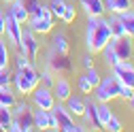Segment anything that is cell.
Returning a JSON list of instances; mask_svg holds the SVG:
<instances>
[{
	"mask_svg": "<svg viewBox=\"0 0 134 132\" xmlns=\"http://www.w3.org/2000/svg\"><path fill=\"white\" fill-rule=\"evenodd\" d=\"M9 15H13L21 26H26L28 17H30V11L26 9V4L21 2V0H13V2H9Z\"/></svg>",
	"mask_w": 134,
	"mask_h": 132,
	"instance_id": "cell-17",
	"label": "cell"
},
{
	"mask_svg": "<svg viewBox=\"0 0 134 132\" xmlns=\"http://www.w3.org/2000/svg\"><path fill=\"white\" fill-rule=\"evenodd\" d=\"M60 19H62L64 24H72V21L77 19V9H75V4H68V2H66L64 11H62V15H60Z\"/></svg>",
	"mask_w": 134,
	"mask_h": 132,
	"instance_id": "cell-26",
	"label": "cell"
},
{
	"mask_svg": "<svg viewBox=\"0 0 134 132\" xmlns=\"http://www.w3.org/2000/svg\"><path fill=\"white\" fill-rule=\"evenodd\" d=\"M4 21H7V13L0 9V36H4Z\"/></svg>",
	"mask_w": 134,
	"mask_h": 132,
	"instance_id": "cell-39",
	"label": "cell"
},
{
	"mask_svg": "<svg viewBox=\"0 0 134 132\" xmlns=\"http://www.w3.org/2000/svg\"><path fill=\"white\" fill-rule=\"evenodd\" d=\"M38 83L41 79H38V70L34 68V64H28L24 68H15L13 79H11V85L17 96H30V92Z\"/></svg>",
	"mask_w": 134,
	"mask_h": 132,
	"instance_id": "cell-2",
	"label": "cell"
},
{
	"mask_svg": "<svg viewBox=\"0 0 134 132\" xmlns=\"http://www.w3.org/2000/svg\"><path fill=\"white\" fill-rule=\"evenodd\" d=\"M38 49H41V43H38V38H36L34 32H32L30 28L21 30V45L17 47V51L26 53V58H28L32 64H34L36 58H38Z\"/></svg>",
	"mask_w": 134,
	"mask_h": 132,
	"instance_id": "cell-7",
	"label": "cell"
},
{
	"mask_svg": "<svg viewBox=\"0 0 134 132\" xmlns=\"http://www.w3.org/2000/svg\"><path fill=\"white\" fill-rule=\"evenodd\" d=\"M111 41V30H109V19L104 17H100L96 26H87L85 28V47H87V51L90 53H100L102 51V47Z\"/></svg>",
	"mask_w": 134,
	"mask_h": 132,
	"instance_id": "cell-1",
	"label": "cell"
},
{
	"mask_svg": "<svg viewBox=\"0 0 134 132\" xmlns=\"http://www.w3.org/2000/svg\"><path fill=\"white\" fill-rule=\"evenodd\" d=\"M53 24H55V17H53V13L49 11L47 4H38L34 11L30 13V17H28V28L34 32V34H49V32L53 30Z\"/></svg>",
	"mask_w": 134,
	"mask_h": 132,
	"instance_id": "cell-3",
	"label": "cell"
},
{
	"mask_svg": "<svg viewBox=\"0 0 134 132\" xmlns=\"http://www.w3.org/2000/svg\"><path fill=\"white\" fill-rule=\"evenodd\" d=\"M47 68L53 70V73H70L72 70V62L68 58V53H55L51 51L49 53V60H47Z\"/></svg>",
	"mask_w": 134,
	"mask_h": 132,
	"instance_id": "cell-11",
	"label": "cell"
},
{
	"mask_svg": "<svg viewBox=\"0 0 134 132\" xmlns=\"http://www.w3.org/2000/svg\"><path fill=\"white\" fill-rule=\"evenodd\" d=\"M128 104H130V109L134 111V96H132V98H130V100H128Z\"/></svg>",
	"mask_w": 134,
	"mask_h": 132,
	"instance_id": "cell-40",
	"label": "cell"
},
{
	"mask_svg": "<svg viewBox=\"0 0 134 132\" xmlns=\"http://www.w3.org/2000/svg\"><path fill=\"white\" fill-rule=\"evenodd\" d=\"M85 79L92 83V87L98 85V81H100V73H98L96 66H90V68H85Z\"/></svg>",
	"mask_w": 134,
	"mask_h": 132,
	"instance_id": "cell-31",
	"label": "cell"
},
{
	"mask_svg": "<svg viewBox=\"0 0 134 132\" xmlns=\"http://www.w3.org/2000/svg\"><path fill=\"white\" fill-rule=\"evenodd\" d=\"M21 30H24V26L13 17V15H9L7 13V21H4V36H7V43L11 45V47H15L17 49L19 45H21Z\"/></svg>",
	"mask_w": 134,
	"mask_h": 132,
	"instance_id": "cell-10",
	"label": "cell"
},
{
	"mask_svg": "<svg viewBox=\"0 0 134 132\" xmlns=\"http://www.w3.org/2000/svg\"><path fill=\"white\" fill-rule=\"evenodd\" d=\"M92 92H94V100L96 102H111V100H115V98L119 96V81H117L113 77V73H111L107 77H100L98 85Z\"/></svg>",
	"mask_w": 134,
	"mask_h": 132,
	"instance_id": "cell-4",
	"label": "cell"
},
{
	"mask_svg": "<svg viewBox=\"0 0 134 132\" xmlns=\"http://www.w3.org/2000/svg\"><path fill=\"white\" fill-rule=\"evenodd\" d=\"M64 107L68 109V113L72 115V117H81V115H83V109H85V98L79 96V94H70V96L64 100Z\"/></svg>",
	"mask_w": 134,
	"mask_h": 132,
	"instance_id": "cell-16",
	"label": "cell"
},
{
	"mask_svg": "<svg viewBox=\"0 0 134 132\" xmlns=\"http://www.w3.org/2000/svg\"><path fill=\"white\" fill-rule=\"evenodd\" d=\"M132 96H134V87L121 85V83H119V96H117V98H121V100H130Z\"/></svg>",
	"mask_w": 134,
	"mask_h": 132,
	"instance_id": "cell-35",
	"label": "cell"
},
{
	"mask_svg": "<svg viewBox=\"0 0 134 132\" xmlns=\"http://www.w3.org/2000/svg\"><path fill=\"white\" fill-rule=\"evenodd\" d=\"M51 92H53V96H55V100H58V102H64L66 98L72 94L70 81H68V79H64V77L55 79V81H53V85H51Z\"/></svg>",
	"mask_w": 134,
	"mask_h": 132,
	"instance_id": "cell-14",
	"label": "cell"
},
{
	"mask_svg": "<svg viewBox=\"0 0 134 132\" xmlns=\"http://www.w3.org/2000/svg\"><path fill=\"white\" fill-rule=\"evenodd\" d=\"M47 7H49V11L53 13V17L60 19V15H62V11H64V7H66V0H49Z\"/></svg>",
	"mask_w": 134,
	"mask_h": 132,
	"instance_id": "cell-29",
	"label": "cell"
},
{
	"mask_svg": "<svg viewBox=\"0 0 134 132\" xmlns=\"http://www.w3.org/2000/svg\"><path fill=\"white\" fill-rule=\"evenodd\" d=\"M11 62V53H9V45L0 38V68H7Z\"/></svg>",
	"mask_w": 134,
	"mask_h": 132,
	"instance_id": "cell-28",
	"label": "cell"
},
{
	"mask_svg": "<svg viewBox=\"0 0 134 132\" xmlns=\"http://www.w3.org/2000/svg\"><path fill=\"white\" fill-rule=\"evenodd\" d=\"M104 9L109 13H124L128 9H134L132 0H104Z\"/></svg>",
	"mask_w": 134,
	"mask_h": 132,
	"instance_id": "cell-21",
	"label": "cell"
},
{
	"mask_svg": "<svg viewBox=\"0 0 134 132\" xmlns=\"http://www.w3.org/2000/svg\"><path fill=\"white\" fill-rule=\"evenodd\" d=\"M111 41H113L117 58H119V60H132V56H134V38L132 36L124 34L119 38H111Z\"/></svg>",
	"mask_w": 134,
	"mask_h": 132,
	"instance_id": "cell-12",
	"label": "cell"
},
{
	"mask_svg": "<svg viewBox=\"0 0 134 132\" xmlns=\"http://www.w3.org/2000/svg\"><path fill=\"white\" fill-rule=\"evenodd\" d=\"M100 53H102L104 64L109 66V68H111V66H115L117 62H119V58H117V53H115V47H113V41H109V43L102 47V51H100Z\"/></svg>",
	"mask_w": 134,
	"mask_h": 132,
	"instance_id": "cell-24",
	"label": "cell"
},
{
	"mask_svg": "<svg viewBox=\"0 0 134 132\" xmlns=\"http://www.w3.org/2000/svg\"><path fill=\"white\" fill-rule=\"evenodd\" d=\"M17 102V94L11 85H0V107H9L13 109V104Z\"/></svg>",
	"mask_w": 134,
	"mask_h": 132,
	"instance_id": "cell-19",
	"label": "cell"
},
{
	"mask_svg": "<svg viewBox=\"0 0 134 132\" xmlns=\"http://www.w3.org/2000/svg\"><path fill=\"white\" fill-rule=\"evenodd\" d=\"M51 115L58 122V130H62V132H75V117L68 113V109L64 107V102L55 100V104L51 109Z\"/></svg>",
	"mask_w": 134,
	"mask_h": 132,
	"instance_id": "cell-9",
	"label": "cell"
},
{
	"mask_svg": "<svg viewBox=\"0 0 134 132\" xmlns=\"http://www.w3.org/2000/svg\"><path fill=\"white\" fill-rule=\"evenodd\" d=\"M111 115H113V111H111L109 102H98V119H100V124H102V128L111 119Z\"/></svg>",
	"mask_w": 134,
	"mask_h": 132,
	"instance_id": "cell-25",
	"label": "cell"
},
{
	"mask_svg": "<svg viewBox=\"0 0 134 132\" xmlns=\"http://www.w3.org/2000/svg\"><path fill=\"white\" fill-rule=\"evenodd\" d=\"M32 124H34V130H49L51 128V111L32 107Z\"/></svg>",
	"mask_w": 134,
	"mask_h": 132,
	"instance_id": "cell-15",
	"label": "cell"
},
{
	"mask_svg": "<svg viewBox=\"0 0 134 132\" xmlns=\"http://www.w3.org/2000/svg\"><path fill=\"white\" fill-rule=\"evenodd\" d=\"M11 122H13V109L0 107V130H7Z\"/></svg>",
	"mask_w": 134,
	"mask_h": 132,
	"instance_id": "cell-27",
	"label": "cell"
},
{
	"mask_svg": "<svg viewBox=\"0 0 134 132\" xmlns=\"http://www.w3.org/2000/svg\"><path fill=\"white\" fill-rule=\"evenodd\" d=\"M132 4H134V0H132Z\"/></svg>",
	"mask_w": 134,
	"mask_h": 132,
	"instance_id": "cell-42",
	"label": "cell"
},
{
	"mask_svg": "<svg viewBox=\"0 0 134 132\" xmlns=\"http://www.w3.org/2000/svg\"><path fill=\"white\" fill-rule=\"evenodd\" d=\"M104 130H109V132H119L121 130V122H119V117H115V113L111 115V119L107 122Z\"/></svg>",
	"mask_w": 134,
	"mask_h": 132,
	"instance_id": "cell-32",
	"label": "cell"
},
{
	"mask_svg": "<svg viewBox=\"0 0 134 132\" xmlns=\"http://www.w3.org/2000/svg\"><path fill=\"white\" fill-rule=\"evenodd\" d=\"M81 64L85 66V68H90V66H94V53H90V51H87L85 56L81 58Z\"/></svg>",
	"mask_w": 134,
	"mask_h": 132,
	"instance_id": "cell-37",
	"label": "cell"
},
{
	"mask_svg": "<svg viewBox=\"0 0 134 132\" xmlns=\"http://www.w3.org/2000/svg\"><path fill=\"white\" fill-rule=\"evenodd\" d=\"M53 75H55V73H53V70H49V68H45L43 73H38L41 85H45V87H51V85H53V81H55V79H53Z\"/></svg>",
	"mask_w": 134,
	"mask_h": 132,
	"instance_id": "cell-30",
	"label": "cell"
},
{
	"mask_svg": "<svg viewBox=\"0 0 134 132\" xmlns=\"http://www.w3.org/2000/svg\"><path fill=\"white\" fill-rule=\"evenodd\" d=\"M109 30H111V38H119V36H124L126 34V30H124V24L119 21V17H117L115 13H111L109 15Z\"/></svg>",
	"mask_w": 134,
	"mask_h": 132,
	"instance_id": "cell-23",
	"label": "cell"
},
{
	"mask_svg": "<svg viewBox=\"0 0 134 132\" xmlns=\"http://www.w3.org/2000/svg\"><path fill=\"white\" fill-rule=\"evenodd\" d=\"M83 119L92 130H102V124L98 119V102L92 100V98H85V109H83Z\"/></svg>",
	"mask_w": 134,
	"mask_h": 132,
	"instance_id": "cell-13",
	"label": "cell"
},
{
	"mask_svg": "<svg viewBox=\"0 0 134 132\" xmlns=\"http://www.w3.org/2000/svg\"><path fill=\"white\" fill-rule=\"evenodd\" d=\"M21 2H24V4H26V9L32 13V11H34V9L41 4V0H21Z\"/></svg>",
	"mask_w": 134,
	"mask_h": 132,
	"instance_id": "cell-38",
	"label": "cell"
},
{
	"mask_svg": "<svg viewBox=\"0 0 134 132\" xmlns=\"http://www.w3.org/2000/svg\"><path fill=\"white\" fill-rule=\"evenodd\" d=\"M111 73L121 85L134 87V64L130 60H119L115 66H111Z\"/></svg>",
	"mask_w": 134,
	"mask_h": 132,
	"instance_id": "cell-8",
	"label": "cell"
},
{
	"mask_svg": "<svg viewBox=\"0 0 134 132\" xmlns=\"http://www.w3.org/2000/svg\"><path fill=\"white\" fill-rule=\"evenodd\" d=\"M11 79H13V73L11 68H0V85H11Z\"/></svg>",
	"mask_w": 134,
	"mask_h": 132,
	"instance_id": "cell-34",
	"label": "cell"
},
{
	"mask_svg": "<svg viewBox=\"0 0 134 132\" xmlns=\"http://www.w3.org/2000/svg\"><path fill=\"white\" fill-rule=\"evenodd\" d=\"M28 64H32V62L26 58V53L17 51V56H15V68H24V66H28Z\"/></svg>",
	"mask_w": 134,
	"mask_h": 132,
	"instance_id": "cell-36",
	"label": "cell"
},
{
	"mask_svg": "<svg viewBox=\"0 0 134 132\" xmlns=\"http://www.w3.org/2000/svg\"><path fill=\"white\" fill-rule=\"evenodd\" d=\"M77 87H79V92H81V94H92V90H94V87H92V83L85 79V75H83V77H79Z\"/></svg>",
	"mask_w": 134,
	"mask_h": 132,
	"instance_id": "cell-33",
	"label": "cell"
},
{
	"mask_svg": "<svg viewBox=\"0 0 134 132\" xmlns=\"http://www.w3.org/2000/svg\"><path fill=\"white\" fill-rule=\"evenodd\" d=\"M2 2H4V4H7V2H13V0H2Z\"/></svg>",
	"mask_w": 134,
	"mask_h": 132,
	"instance_id": "cell-41",
	"label": "cell"
},
{
	"mask_svg": "<svg viewBox=\"0 0 134 132\" xmlns=\"http://www.w3.org/2000/svg\"><path fill=\"white\" fill-rule=\"evenodd\" d=\"M81 9L85 11V15H94V17H100L104 15L107 9H104V0H79Z\"/></svg>",
	"mask_w": 134,
	"mask_h": 132,
	"instance_id": "cell-18",
	"label": "cell"
},
{
	"mask_svg": "<svg viewBox=\"0 0 134 132\" xmlns=\"http://www.w3.org/2000/svg\"><path fill=\"white\" fill-rule=\"evenodd\" d=\"M68 49H70V45H68V38H66L64 34H53L51 36V51H55V53H68Z\"/></svg>",
	"mask_w": 134,
	"mask_h": 132,
	"instance_id": "cell-22",
	"label": "cell"
},
{
	"mask_svg": "<svg viewBox=\"0 0 134 132\" xmlns=\"http://www.w3.org/2000/svg\"><path fill=\"white\" fill-rule=\"evenodd\" d=\"M30 100L34 109H43V111H51L55 104V96L51 92V87H45V85H36L34 90L30 92Z\"/></svg>",
	"mask_w": 134,
	"mask_h": 132,
	"instance_id": "cell-6",
	"label": "cell"
},
{
	"mask_svg": "<svg viewBox=\"0 0 134 132\" xmlns=\"http://www.w3.org/2000/svg\"><path fill=\"white\" fill-rule=\"evenodd\" d=\"M13 122H17L21 132H32L34 130V124H32V107L26 100H19L13 104Z\"/></svg>",
	"mask_w": 134,
	"mask_h": 132,
	"instance_id": "cell-5",
	"label": "cell"
},
{
	"mask_svg": "<svg viewBox=\"0 0 134 132\" xmlns=\"http://www.w3.org/2000/svg\"><path fill=\"white\" fill-rule=\"evenodd\" d=\"M117 17H119V21L124 24V30H126V34L134 38V9H128L124 13H115Z\"/></svg>",
	"mask_w": 134,
	"mask_h": 132,
	"instance_id": "cell-20",
	"label": "cell"
}]
</instances>
